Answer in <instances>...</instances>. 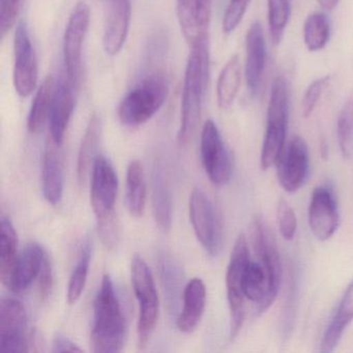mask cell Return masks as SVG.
I'll list each match as a JSON object with an SVG mask.
<instances>
[{
  "mask_svg": "<svg viewBox=\"0 0 353 353\" xmlns=\"http://www.w3.org/2000/svg\"><path fill=\"white\" fill-rule=\"evenodd\" d=\"M181 94V125L177 140L181 145L193 138L201 114L202 101L210 77L208 36L191 45Z\"/></svg>",
  "mask_w": 353,
  "mask_h": 353,
  "instance_id": "cell-1",
  "label": "cell"
},
{
  "mask_svg": "<svg viewBox=\"0 0 353 353\" xmlns=\"http://www.w3.org/2000/svg\"><path fill=\"white\" fill-rule=\"evenodd\" d=\"M119 179L112 163L100 154L94 160L90 181V203L97 220L98 234L107 249L119 243V226L117 203Z\"/></svg>",
  "mask_w": 353,
  "mask_h": 353,
  "instance_id": "cell-2",
  "label": "cell"
},
{
  "mask_svg": "<svg viewBox=\"0 0 353 353\" xmlns=\"http://www.w3.org/2000/svg\"><path fill=\"white\" fill-rule=\"evenodd\" d=\"M125 339V319L112 279L103 276L94 303L92 351L114 353L123 350Z\"/></svg>",
  "mask_w": 353,
  "mask_h": 353,
  "instance_id": "cell-3",
  "label": "cell"
},
{
  "mask_svg": "<svg viewBox=\"0 0 353 353\" xmlns=\"http://www.w3.org/2000/svg\"><path fill=\"white\" fill-rule=\"evenodd\" d=\"M289 108L288 83L283 76H276L272 82L266 114L265 135L260 156L262 170L266 171L274 166L286 146Z\"/></svg>",
  "mask_w": 353,
  "mask_h": 353,
  "instance_id": "cell-4",
  "label": "cell"
},
{
  "mask_svg": "<svg viewBox=\"0 0 353 353\" xmlns=\"http://www.w3.org/2000/svg\"><path fill=\"white\" fill-rule=\"evenodd\" d=\"M168 82L162 75H152L128 92L119 107V119L130 128L148 123L164 105Z\"/></svg>",
  "mask_w": 353,
  "mask_h": 353,
  "instance_id": "cell-5",
  "label": "cell"
},
{
  "mask_svg": "<svg viewBox=\"0 0 353 353\" xmlns=\"http://www.w3.org/2000/svg\"><path fill=\"white\" fill-rule=\"evenodd\" d=\"M131 279L134 293L139 305L138 346L144 348L158 323L160 303L152 270L140 255H135L132 259Z\"/></svg>",
  "mask_w": 353,
  "mask_h": 353,
  "instance_id": "cell-6",
  "label": "cell"
},
{
  "mask_svg": "<svg viewBox=\"0 0 353 353\" xmlns=\"http://www.w3.org/2000/svg\"><path fill=\"white\" fill-rule=\"evenodd\" d=\"M251 262V252L245 234L235 239L226 272L227 301L230 312V339L234 340L243 327L245 317L243 279L245 268Z\"/></svg>",
  "mask_w": 353,
  "mask_h": 353,
  "instance_id": "cell-7",
  "label": "cell"
},
{
  "mask_svg": "<svg viewBox=\"0 0 353 353\" xmlns=\"http://www.w3.org/2000/svg\"><path fill=\"white\" fill-rule=\"evenodd\" d=\"M90 22V6L81 0L74 8L65 34H63V61L65 77L77 90L81 83L82 47Z\"/></svg>",
  "mask_w": 353,
  "mask_h": 353,
  "instance_id": "cell-8",
  "label": "cell"
},
{
  "mask_svg": "<svg viewBox=\"0 0 353 353\" xmlns=\"http://www.w3.org/2000/svg\"><path fill=\"white\" fill-rule=\"evenodd\" d=\"M251 239L254 253L268 272V281H270L268 301L272 307L282 285V259H281L276 237L261 214L254 216L251 227Z\"/></svg>",
  "mask_w": 353,
  "mask_h": 353,
  "instance_id": "cell-9",
  "label": "cell"
},
{
  "mask_svg": "<svg viewBox=\"0 0 353 353\" xmlns=\"http://www.w3.org/2000/svg\"><path fill=\"white\" fill-rule=\"evenodd\" d=\"M189 212L198 241L206 253L216 256L220 251L222 227L214 204L200 188H195L190 195Z\"/></svg>",
  "mask_w": 353,
  "mask_h": 353,
  "instance_id": "cell-10",
  "label": "cell"
},
{
  "mask_svg": "<svg viewBox=\"0 0 353 353\" xmlns=\"http://www.w3.org/2000/svg\"><path fill=\"white\" fill-rule=\"evenodd\" d=\"M201 161L208 179L216 185H224L232 176L233 159L216 123L208 121L201 134Z\"/></svg>",
  "mask_w": 353,
  "mask_h": 353,
  "instance_id": "cell-11",
  "label": "cell"
},
{
  "mask_svg": "<svg viewBox=\"0 0 353 353\" xmlns=\"http://www.w3.org/2000/svg\"><path fill=\"white\" fill-rule=\"evenodd\" d=\"M28 315L21 301L6 297L0 307V347L6 353L30 351Z\"/></svg>",
  "mask_w": 353,
  "mask_h": 353,
  "instance_id": "cell-12",
  "label": "cell"
},
{
  "mask_svg": "<svg viewBox=\"0 0 353 353\" xmlns=\"http://www.w3.org/2000/svg\"><path fill=\"white\" fill-rule=\"evenodd\" d=\"M14 86L22 98L30 96L39 80L38 59L26 22L17 26L14 38Z\"/></svg>",
  "mask_w": 353,
  "mask_h": 353,
  "instance_id": "cell-13",
  "label": "cell"
},
{
  "mask_svg": "<svg viewBox=\"0 0 353 353\" xmlns=\"http://www.w3.org/2000/svg\"><path fill=\"white\" fill-rule=\"evenodd\" d=\"M276 165L281 187L288 193L299 191L305 185L310 172L309 146L305 140L301 136L292 137Z\"/></svg>",
  "mask_w": 353,
  "mask_h": 353,
  "instance_id": "cell-14",
  "label": "cell"
},
{
  "mask_svg": "<svg viewBox=\"0 0 353 353\" xmlns=\"http://www.w3.org/2000/svg\"><path fill=\"white\" fill-rule=\"evenodd\" d=\"M310 229L318 241L332 239L340 226V212L334 191L326 185L316 188L312 193L307 210Z\"/></svg>",
  "mask_w": 353,
  "mask_h": 353,
  "instance_id": "cell-15",
  "label": "cell"
},
{
  "mask_svg": "<svg viewBox=\"0 0 353 353\" xmlns=\"http://www.w3.org/2000/svg\"><path fill=\"white\" fill-rule=\"evenodd\" d=\"M131 15V0H107L103 47L110 57L119 54L125 44Z\"/></svg>",
  "mask_w": 353,
  "mask_h": 353,
  "instance_id": "cell-16",
  "label": "cell"
},
{
  "mask_svg": "<svg viewBox=\"0 0 353 353\" xmlns=\"http://www.w3.org/2000/svg\"><path fill=\"white\" fill-rule=\"evenodd\" d=\"M212 0H176V15L181 34L191 46L208 37Z\"/></svg>",
  "mask_w": 353,
  "mask_h": 353,
  "instance_id": "cell-17",
  "label": "cell"
},
{
  "mask_svg": "<svg viewBox=\"0 0 353 353\" xmlns=\"http://www.w3.org/2000/svg\"><path fill=\"white\" fill-rule=\"evenodd\" d=\"M266 61V43L261 24L250 26L245 37V75L248 90L253 97L259 94Z\"/></svg>",
  "mask_w": 353,
  "mask_h": 353,
  "instance_id": "cell-18",
  "label": "cell"
},
{
  "mask_svg": "<svg viewBox=\"0 0 353 353\" xmlns=\"http://www.w3.org/2000/svg\"><path fill=\"white\" fill-rule=\"evenodd\" d=\"M47 252L39 243L26 245L12 270L6 286L15 293H21L38 280Z\"/></svg>",
  "mask_w": 353,
  "mask_h": 353,
  "instance_id": "cell-19",
  "label": "cell"
},
{
  "mask_svg": "<svg viewBox=\"0 0 353 353\" xmlns=\"http://www.w3.org/2000/svg\"><path fill=\"white\" fill-rule=\"evenodd\" d=\"M74 92H76L75 88L71 85L65 75V77L61 76L57 82L49 117L51 139L61 146L63 145L65 132L73 115L75 105Z\"/></svg>",
  "mask_w": 353,
  "mask_h": 353,
  "instance_id": "cell-20",
  "label": "cell"
},
{
  "mask_svg": "<svg viewBox=\"0 0 353 353\" xmlns=\"http://www.w3.org/2000/svg\"><path fill=\"white\" fill-rule=\"evenodd\" d=\"M59 148L52 139L49 140L42 159L43 194L52 205L61 202L63 193V166Z\"/></svg>",
  "mask_w": 353,
  "mask_h": 353,
  "instance_id": "cell-21",
  "label": "cell"
},
{
  "mask_svg": "<svg viewBox=\"0 0 353 353\" xmlns=\"http://www.w3.org/2000/svg\"><path fill=\"white\" fill-rule=\"evenodd\" d=\"M183 309L177 318V327L181 332L190 334L199 325L206 305V287L203 281L194 278L183 290Z\"/></svg>",
  "mask_w": 353,
  "mask_h": 353,
  "instance_id": "cell-22",
  "label": "cell"
},
{
  "mask_svg": "<svg viewBox=\"0 0 353 353\" xmlns=\"http://www.w3.org/2000/svg\"><path fill=\"white\" fill-rule=\"evenodd\" d=\"M353 321V281L347 287L346 291L339 303L336 313L330 319L320 344V352L330 353L336 348L342 340L345 330Z\"/></svg>",
  "mask_w": 353,
  "mask_h": 353,
  "instance_id": "cell-23",
  "label": "cell"
},
{
  "mask_svg": "<svg viewBox=\"0 0 353 353\" xmlns=\"http://www.w3.org/2000/svg\"><path fill=\"white\" fill-rule=\"evenodd\" d=\"M102 123L100 117L94 113L88 121L78 154L77 177L80 185H83L85 183L88 172L90 168H92L94 160L98 157H96V154L100 143Z\"/></svg>",
  "mask_w": 353,
  "mask_h": 353,
  "instance_id": "cell-24",
  "label": "cell"
},
{
  "mask_svg": "<svg viewBox=\"0 0 353 353\" xmlns=\"http://www.w3.org/2000/svg\"><path fill=\"white\" fill-rule=\"evenodd\" d=\"M146 199L148 185L143 166L140 161H131L128 166L125 183V202L130 214L134 216H141L145 210Z\"/></svg>",
  "mask_w": 353,
  "mask_h": 353,
  "instance_id": "cell-25",
  "label": "cell"
},
{
  "mask_svg": "<svg viewBox=\"0 0 353 353\" xmlns=\"http://www.w3.org/2000/svg\"><path fill=\"white\" fill-rule=\"evenodd\" d=\"M152 208L157 225L163 231L170 230L172 225V195L164 173L156 168L152 174Z\"/></svg>",
  "mask_w": 353,
  "mask_h": 353,
  "instance_id": "cell-26",
  "label": "cell"
},
{
  "mask_svg": "<svg viewBox=\"0 0 353 353\" xmlns=\"http://www.w3.org/2000/svg\"><path fill=\"white\" fill-rule=\"evenodd\" d=\"M57 82L52 75L47 76L34 96L28 119V128L32 133H38L50 117Z\"/></svg>",
  "mask_w": 353,
  "mask_h": 353,
  "instance_id": "cell-27",
  "label": "cell"
},
{
  "mask_svg": "<svg viewBox=\"0 0 353 353\" xmlns=\"http://www.w3.org/2000/svg\"><path fill=\"white\" fill-rule=\"evenodd\" d=\"M241 65L239 57L234 55L227 61L216 83V100L223 110L232 106L241 85Z\"/></svg>",
  "mask_w": 353,
  "mask_h": 353,
  "instance_id": "cell-28",
  "label": "cell"
},
{
  "mask_svg": "<svg viewBox=\"0 0 353 353\" xmlns=\"http://www.w3.org/2000/svg\"><path fill=\"white\" fill-rule=\"evenodd\" d=\"M18 236L13 223L3 216L0 225V276L3 284H7L18 259Z\"/></svg>",
  "mask_w": 353,
  "mask_h": 353,
  "instance_id": "cell-29",
  "label": "cell"
},
{
  "mask_svg": "<svg viewBox=\"0 0 353 353\" xmlns=\"http://www.w3.org/2000/svg\"><path fill=\"white\" fill-rule=\"evenodd\" d=\"M330 21L325 14H312L303 26V41L307 50L312 52L322 50L330 40Z\"/></svg>",
  "mask_w": 353,
  "mask_h": 353,
  "instance_id": "cell-30",
  "label": "cell"
},
{
  "mask_svg": "<svg viewBox=\"0 0 353 353\" xmlns=\"http://www.w3.org/2000/svg\"><path fill=\"white\" fill-rule=\"evenodd\" d=\"M90 256H92L90 243H88L82 249L79 259L70 278L67 293L68 303L70 305H74L79 301L85 288L88 272H90Z\"/></svg>",
  "mask_w": 353,
  "mask_h": 353,
  "instance_id": "cell-31",
  "label": "cell"
},
{
  "mask_svg": "<svg viewBox=\"0 0 353 353\" xmlns=\"http://www.w3.org/2000/svg\"><path fill=\"white\" fill-rule=\"evenodd\" d=\"M268 24L272 43L278 45L284 36L291 16V0H268Z\"/></svg>",
  "mask_w": 353,
  "mask_h": 353,
  "instance_id": "cell-32",
  "label": "cell"
},
{
  "mask_svg": "<svg viewBox=\"0 0 353 353\" xmlns=\"http://www.w3.org/2000/svg\"><path fill=\"white\" fill-rule=\"evenodd\" d=\"M336 137L341 154L344 158H349L353 137V98L346 101L339 113L336 121Z\"/></svg>",
  "mask_w": 353,
  "mask_h": 353,
  "instance_id": "cell-33",
  "label": "cell"
},
{
  "mask_svg": "<svg viewBox=\"0 0 353 353\" xmlns=\"http://www.w3.org/2000/svg\"><path fill=\"white\" fill-rule=\"evenodd\" d=\"M276 219H278L279 230L285 241H292L296 234L297 218L290 204L285 199L279 201L276 208Z\"/></svg>",
  "mask_w": 353,
  "mask_h": 353,
  "instance_id": "cell-34",
  "label": "cell"
},
{
  "mask_svg": "<svg viewBox=\"0 0 353 353\" xmlns=\"http://www.w3.org/2000/svg\"><path fill=\"white\" fill-rule=\"evenodd\" d=\"M330 76H324V77L318 78L315 81L310 84L309 88L305 90V96L301 102V110L303 115L307 119L313 114L314 110L317 107L324 90L330 85Z\"/></svg>",
  "mask_w": 353,
  "mask_h": 353,
  "instance_id": "cell-35",
  "label": "cell"
},
{
  "mask_svg": "<svg viewBox=\"0 0 353 353\" xmlns=\"http://www.w3.org/2000/svg\"><path fill=\"white\" fill-rule=\"evenodd\" d=\"M24 0H0V34L5 38L12 30L23 8Z\"/></svg>",
  "mask_w": 353,
  "mask_h": 353,
  "instance_id": "cell-36",
  "label": "cell"
},
{
  "mask_svg": "<svg viewBox=\"0 0 353 353\" xmlns=\"http://www.w3.org/2000/svg\"><path fill=\"white\" fill-rule=\"evenodd\" d=\"M251 0H230L223 18V32L226 34L236 30L245 16Z\"/></svg>",
  "mask_w": 353,
  "mask_h": 353,
  "instance_id": "cell-37",
  "label": "cell"
},
{
  "mask_svg": "<svg viewBox=\"0 0 353 353\" xmlns=\"http://www.w3.org/2000/svg\"><path fill=\"white\" fill-rule=\"evenodd\" d=\"M53 287V266L50 257L47 253L43 263L42 270L38 278V290L41 301H46L52 292Z\"/></svg>",
  "mask_w": 353,
  "mask_h": 353,
  "instance_id": "cell-38",
  "label": "cell"
},
{
  "mask_svg": "<svg viewBox=\"0 0 353 353\" xmlns=\"http://www.w3.org/2000/svg\"><path fill=\"white\" fill-rule=\"evenodd\" d=\"M52 352H82V349L65 334H59L53 340Z\"/></svg>",
  "mask_w": 353,
  "mask_h": 353,
  "instance_id": "cell-39",
  "label": "cell"
},
{
  "mask_svg": "<svg viewBox=\"0 0 353 353\" xmlns=\"http://www.w3.org/2000/svg\"><path fill=\"white\" fill-rule=\"evenodd\" d=\"M318 3L326 11H332L336 7L338 0H318Z\"/></svg>",
  "mask_w": 353,
  "mask_h": 353,
  "instance_id": "cell-40",
  "label": "cell"
}]
</instances>
